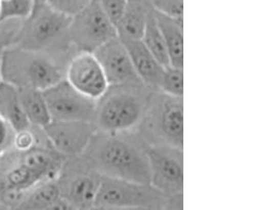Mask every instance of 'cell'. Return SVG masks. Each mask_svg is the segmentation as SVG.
I'll return each instance as SVG.
<instances>
[{"mask_svg": "<svg viewBox=\"0 0 262 210\" xmlns=\"http://www.w3.org/2000/svg\"><path fill=\"white\" fill-rule=\"evenodd\" d=\"M148 147L135 128L115 132L96 130L81 155L102 176L150 183Z\"/></svg>", "mask_w": 262, "mask_h": 210, "instance_id": "6da1fadb", "label": "cell"}, {"mask_svg": "<svg viewBox=\"0 0 262 210\" xmlns=\"http://www.w3.org/2000/svg\"><path fill=\"white\" fill-rule=\"evenodd\" d=\"M71 17L48 4L33 7L30 15L20 22L11 45L48 54L67 65L77 54L69 36Z\"/></svg>", "mask_w": 262, "mask_h": 210, "instance_id": "7a4b0ae2", "label": "cell"}, {"mask_svg": "<svg viewBox=\"0 0 262 210\" xmlns=\"http://www.w3.org/2000/svg\"><path fill=\"white\" fill-rule=\"evenodd\" d=\"M154 91L143 82L111 84L96 100L92 123L103 132L134 128L146 111Z\"/></svg>", "mask_w": 262, "mask_h": 210, "instance_id": "3957f363", "label": "cell"}, {"mask_svg": "<svg viewBox=\"0 0 262 210\" xmlns=\"http://www.w3.org/2000/svg\"><path fill=\"white\" fill-rule=\"evenodd\" d=\"M67 65L43 52L10 45L6 48L1 66V80L16 87L45 91L65 78Z\"/></svg>", "mask_w": 262, "mask_h": 210, "instance_id": "277c9868", "label": "cell"}, {"mask_svg": "<svg viewBox=\"0 0 262 210\" xmlns=\"http://www.w3.org/2000/svg\"><path fill=\"white\" fill-rule=\"evenodd\" d=\"M134 128L149 146L184 149V97L155 90L146 111Z\"/></svg>", "mask_w": 262, "mask_h": 210, "instance_id": "5b68a950", "label": "cell"}, {"mask_svg": "<svg viewBox=\"0 0 262 210\" xmlns=\"http://www.w3.org/2000/svg\"><path fill=\"white\" fill-rule=\"evenodd\" d=\"M165 195L150 183L102 176L93 209H165Z\"/></svg>", "mask_w": 262, "mask_h": 210, "instance_id": "8992f818", "label": "cell"}, {"mask_svg": "<svg viewBox=\"0 0 262 210\" xmlns=\"http://www.w3.org/2000/svg\"><path fill=\"white\" fill-rule=\"evenodd\" d=\"M102 175L82 155L66 158L56 180L61 198L73 209H93Z\"/></svg>", "mask_w": 262, "mask_h": 210, "instance_id": "52a82bcc", "label": "cell"}, {"mask_svg": "<svg viewBox=\"0 0 262 210\" xmlns=\"http://www.w3.org/2000/svg\"><path fill=\"white\" fill-rule=\"evenodd\" d=\"M69 36L76 53H93L99 46L117 36V32L98 0H92L72 16Z\"/></svg>", "mask_w": 262, "mask_h": 210, "instance_id": "ba28073f", "label": "cell"}, {"mask_svg": "<svg viewBox=\"0 0 262 210\" xmlns=\"http://www.w3.org/2000/svg\"><path fill=\"white\" fill-rule=\"evenodd\" d=\"M147 155L150 184L165 195L184 193V149L149 146Z\"/></svg>", "mask_w": 262, "mask_h": 210, "instance_id": "9c48e42d", "label": "cell"}, {"mask_svg": "<svg viewBox=\"0 0 262 210\" xmlns=\"http://www.w3.org/2000/svg\"><path fill=\"white\" fill-rule=\"evenodd\" d=\"M51 121L92 122L96 99L74 88L65 78L43 91Z\"/></svg>", "mask_w": 262, "mask_h": 210, "instance_id": "30bf717a", "label": "cell"}, {"mask_svg": "<svg viewBox=\"0 0 262 210\" xmlns=\"http://www.w3.org/2000/svg\"><path fill=\"white\" fill-rule=\"evenodd\" d=\"M43 129L51 146L65 158L81 155L96 130L85 121H51Z\"/></svg>", "mask_w": 262, "mask_h": 210, "instance_id": "8fae6325", "label": "cell"}, {"mask_svg": "<svg viewBox=\"0 0 262 210\" xmlns=\"http://www.w3.org/2000/svg\"><path fill=\"white\" fill-rule=\"evenodd\" d=\"M65 79L77 91L96 100L109 86L98 60L87 52L72 57L66 68Z\"/></svg>", "mask_w": 262, "mask_h": 210, "instance_id": "7c38bea8", "label": "cell"}, {"mask_svg": "<svg viewBox=\"0 0 262 210\" xmlns=\"http://www.w3.org/2000/svg\"><path fill=\"white\" fill-rule=\"evenodd\" d=\"M111 84L142 82L133 67L128 50L118 36L93 52Z\"/></svg>", "mask_w": 262, "mask_h": 210, "instance_id": "4fadbf2b", "label": "cell"}, {"mask_svg": "<svg viewBox=\"0 0 262 210\" xmlns=\"http://www.w3.org/2000/svg\"><path fill=\"white\" fill-rule=\"evenodd\" d=\"M40 182V177L25 164L20 151L11 147L0 155V191H29Z\"/></svg>", "mask_w": 262, "mask_h": 210, "instance_id": "5bb4252c", "label": "cell"}, {"mask_svg": "<svg viewBox=\"0 0 262 210\" xmlns=\"http://www.w3.org/2000/svg\"><path fill=\"white\" fill-rule=\"evenodd\" d=\"M122 42L128 50L133 67L142 82L155 90H159L165 67L152 55L141 39Z\"/></svg>", "mask_w": 262, "mask_h": 210, "instance_id": "9a60e30c", "label": "cell"}, {"mask_svg": "<svg viewBox=\"0 0 262 210\" xmlns=\"http://www.w3.org/2000/svg\"><path fill=\"white\" fill-rule=\"evenodd\" d=\"M152 9L150 0H128L121 18L115 25L117 36L122 40L141 39Z\"/></svg>", "mask_w": 262, "mask_h": 210, "instance_id": "2e32d148", "label": "cell"}, {"mask_svg": "<svg viewBox=\"0 0 262 210\" xmlns=\"http://www.w3.org/2000/svg\"><path fill=\"white\" fill-rule=\"evenodd\" d=\"M154 10V9H153ZM169 55V65L184 68V22L154 10Z\"/></svg>", "mask_w": 262, "mask_h": 210, "instance_id": "e0dca14e", "label": "cell"}, {"mask_svg": "<svg viewBox=\"0 0 262 210\" xmlns=\"http://www.w3.org/2000/svg\"><path fill=\"white\" fill-rule=\"evenodd\" d=\"M0 116L14 132L31 126L23 110L18 90L4 81H0Z\"/></svg>", "mask_w": 262, "mask_h": 210, "instance_id": "ac0fdd59", "label": "cell"}, {"mask_svg": "<svg viewBox=\"0 0 262 210\" xmlns=\"http://www.w3.org/2000/svg\"><path fill=\"white\" fill-rule=\"evenodd\" d=\"M20 103L29 124L45 128L51 122L43 91L30 87H17Z\"/></svg>", "mask_w": 262, "mask_h": 210, "instance_id": "d6986e66", "label": "cell"}, {"mask_svg": "<svg viewBox=\"0 0 262 210\" xmlns=\"http://www.w3.org/2000/svg\"><path fill=\"white\" fill-rule=\"evenodd\" d=\"M60 198L61 195L56 180L50 179L40 182L29 189L17 209H52Z\"/></svg>", "mask_w": 262, "mask_h": 210, "instance_id": "ffe728a7", "label": "cell"}, {"mask_svg": "<svg viewBox=\"0 0 262 210\" xmlns=\"http://www.w3.org/2000/svg\"><path fill=\"white\" fill-rule=\"evenodd\" d=\"M142 42L152 55L159 60L164 66H169V58L165 40L157 23L154 10L152 9L145 26L144 32L141 38Z\"/></svg>", "mask_w": 262, "mask_h": 210, "instance_id": "44dd1931", "label": "cell"}, {"mask_svg": "<svg viewBox=\"0 0 262 210\" xmlns=\"http://www.w3.org/2000/svg\"><path fill=\"white\" fill-rule=\"evenodd\" d=\"M159 90L169 96L184 97V68L165 67Z\"/></svg>", "mask_w": 262, "mask_h": 210, "instance_id": "7402d4cb", "label": "cell"}, {"mask_svg": "<svg viewBox=\"0 0 262 210\" xmlns=\"http://www.w3.org/2000/svg\"><path fill=\"white\" fill-rule=\"evenodd\" d=\"M33 9V0H3L0 3V22L10 19L24 20Z\"/></svg>", "mask_w": 262, "mask_h": 210, "instance_id": "603a6c76", "label": "cell"}, {"mask_svg": "<svg viewBox=\"0 0 262 210\" xmlns=\"http://www.w3.org/2000/svg\"><path fill=\"white\" fill-rule=\"evenodd\" d=\"M155 11L184 22V0H150Z\"/></svg>", "mask_w": 262, "mask_h": 210, "instance_id": "cb8c5ba5", "label": "cell"}, {"mask_svg": "<svg viewBox=\"0 0 262 210\" xmlns=\"http://www.w3.org/2000/svg\"><path fill=\"white\" fill-rule=\"evenodd\" d=\"M23 20L10 19L0 22V81L1 80V66L3 56L6 48L12 44L13 39L17 33Z\"/></svg>", "mask_w": 262, "mask_h": 210, "instance_id": "d4e9b609", "label": "cell"}, {"mask_svg": "<svg viewBox=\"0 0 262 210\" xmlns=\"http://www.w3.org/2000/svg\"><path fill=\"white\" fill-rule=\"evenodd\" d=\"M127 1L128 0H98L102 11L114 26L121 18L126 7Z\"/></svg>", "mask_w": 262, "mask_h": 210, "instance_id": "484cf974", "label": "cell"}, {"mask_svg": "<svg viewBox=\"0 0 262 210\" xmlns=\"http://www.w3.org/2000/svg\"><path fill=\"white\" fill-rule=\"evenodd\" d=\"M92 0H48V4L57 11L73 16L90 4Z\"/></svg>", "mask_w": 262, "mask_h": 210, "instance_id": "4316f807", "label": "cell"}, {"mask_svg": "<svg viewBox=\"0 0 262 210\" xmlns=\"http://www.w3.org/2000/svg\"><path fill=\"white\" fill-rule=\"evenodd\" d=\"M14 131L0 116V155L12 147Z\"/></svg>", "mask_w": 262, "mask_h": 210, "instance_id": "83f0119b", "label": "cell"}, {"mask_svg": "<svg viewBox=\"0 0 262 210\" xmlns=\"http://www.w3.org/2000/svg\"><path fill=\"white\" fill-rule=\"evenodd\" d=\"M184 208V193L165 195V209L177 210Z\"/></svg>", "mask_w": 262, "mask_h": 210, "instance_id": "f1b7e54d", "label": "cell"}, {"mask_svg": "<svg viewBox=\"0 0 262 210\" xmlns=\"http://www.w3.org/2000/svg\"><path fill=\"white\" fill-rule=\"evenodd\" d=\"M33 7L37 6L43 5V4H48V0H33Z\"/></svg>", "mask_w": 262, "mask_h": 210, "instance_id": "f546056e", "label": "cell"}, {"mask_svg": "<svg viewBox=\"0 0 262 210\" xmlns=\"http://www.w3.org/2000/svg\"><path fill=\"white\" fill-rule=\"evenodd\" d=\"M0 3H1V0H0Z\"/></svg>", "mask_w": 262, "mask_h": 210, "instance_id": "4dcf8cb0", "label": "cell"}]
</instances>
